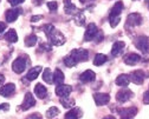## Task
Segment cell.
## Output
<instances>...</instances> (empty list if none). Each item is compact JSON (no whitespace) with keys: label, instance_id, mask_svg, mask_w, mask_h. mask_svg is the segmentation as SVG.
<instances>
[{"label":"cell","instance_id":"11","mask_svg":"<svg viewBox=\"0 0 149 119\" xmlns=\"http://www.w3.org/2000/svg\"><path fill=\"white\" fill-rule=\"evenodd\" d=\"M54 92H56V94H57L58 97H61V98L68 97L72 92V87L70 85H63V84H61V85H57Z\"/></svg>","mask_w":149,"mask_h":119},{"label":"cell","instance_id":"21","mask_svg":"<svg viewBox=\"0 0 149 119\" xmlns=\"http://www.w3.org/2000/svg\"><path fill=\"white\" fill-rule=\"evenodd\" d=\"M125 47V44L123 42H116L114 45H113V48H111V54H113V57H117L120 55L123 50Z\"/></svg>","mask_w":149,"mask_h":119},{"label":"cell","instance_id":"40","mask_svg":"<svg viewBox=\"0 0 149 119\" xmlns=\"http://www.w3.org/2000/svg\"><path fill=\"white\" fill-rule=\"evenodd\" d=\"M10 110V104H0V111H7Z\"/></svg>","mask_w":149,"mask_h":119},{"label":"cell","instance_id":"27","mask_svg":"<svg viewBox=\"0 0 149 119\" xmlns=\"http://www.w3.org/2000/svg\"><path fill=\"white\" fill-rule=\"evenodd\" d=\"M61 103H62V105L65 109H70V107H72L74 105V100H73V99H71V98H69V95L61 98Z\"/></svg>","mask_w":149,"mask_h":119},{"label":"cell","instance_id":"23","mask_svg":"<svg viewBox=\"0 0 149 119\" xmlns=\"http://www.w3.org/2000/svg\"><path fill=\"white\" fill-rule=\"evenodd\" d=\"M115 83H116L117 86H124L125 87L130 83V77L128 74H121V75H118L116 78V82Z\"/></svg>","mask_w":149,"mask_h":119},{"label":"cell","instance_id":"24","mask_svg":"<svg viewBox=\"0 0 149 119\" xmlns=\"http://www.w3.org/2000/svg\"><path fill=\"white\" fill-rule=\"evenodd\" d=\"M122 117H129V118H133L136 116L137 113V109L136 107H128V109H123V110H120L118 111Z\"/></svg>","mask_w":149,"mask_h":119},{"label":"cell","instance_id":"10","mask_svg":"<svg viewBox=\"0 0 149 119\" xmlns=\"http://www.w3.org/2000/svg\"><path fill=\"white\" fill-rule=\"evenodd\" d=\"M94 99L97 106H103L107 105L110 100V95L108 93H95L94 94Z\"/></svg>","mask_w":149,"mask_h":119},{"label":"cell","instance_id":"36","mask_svg":"<svg viewBox=\"0 0 149 119\" xmlns=\"http://www.w3.org/2000/svg\"><path fill=\"white\" fill-rule=\"evenodd\" d=\"M25 1V0H8V3L12 5V6H17V5H20Z\"/></svg>","mask_w":149,"mask_h":119},{"label":"cell","instance_id":"44","mask_svg":"<svg viewBox=\"0 0 149 119\" xmlns=\"http://www.w3.org/2000/svg\"><path fill=\"white\" fill-rule=\"evenodd\" d=\"M4 82H5V77L3 74H0V85H3Z\"/></svg>","mask_w":149,"mask_h":119},{"label":"cell","instance_id":"46","mask_svg":"<svg viewBox=\"0 0 149 119\" xmlns=\"http://www.w3.org/2000/svg\"><path fill=\"white\" fill-rule=\"evenodd\" d=\"M144 1H146V5H147V7L149 8V0H144Z\"/></svg>","mask_w":149,"mask_h":119},{"label":"cell","instance_id":"1","mask_svg":"<svg viewBox=\"0 0 149 119\" xmlns=\"http://www.w3.org/2000/svg\"><path fill=\"white\" fill-rule=\"evenodd\" d=\"M71 59L74 63H82V62H86L88 57H89V52L85 48H74L71 51L70 53Z\"/></svg>","mask_w":149,"mask_h":119},{"label":"cell","instance_id":"43","mask_svg":"<svg viewBox=\"0 0 149 119\" xmlns=\"http://www.w3.org/2000/svg\"><path fill=\"white\" fill-rule=\"evenodd\" d=\"M33 4L34 5H42L43 4V0H33Z\"/></svg>","mask_w":149,"mask_h":119},{"label":"cell","instance_id":"29","mask_svg":"<svg viewBox=\"0 0 149 119\" xmlns=\"http://www.w3.org/2000/svg\"><path fill=\"white\" fill-rule=\"evenodd\" d=\"M43 80L46 82L47 84L53 83L52 82V73H51V70L50 68H45L44 70V72H43Z\"/></svg>","mask_w":149,"mask_h":119},{"label":"cell","instance_id":"31","mask_svg":"<svg viewBox=\"0 0 149 119\" xmlns=\"http://www.w3.org/2000/svg\"><path fill=\"white\" fill-rule=\"evenodd\" d=\"M84 21H85V17H84L83 12L81 11L78 14H76V18H74V23H76L78 26H82L84 24Z\"/></svg>","mask_w":149,"mask_h":119},{"label":"cell","instance_id":"14","mask_svg":"<svg viewBox=\"0 0 149 119\" xmlns=\"http://www.w3.org/2000/svg\"><path fill=\"white\" fill-rule=\"evenodd\" d=\"M79 79L82 83H92L96 79V74L94 71L91 70H86L85 72H83L81 75H79Z\"/></svg>","mask_w":149,"mask_h":119},{"label":"cell","instance_id":"13","mask_svg":"<svg viewBox=\"0 0 149 119\" xmlns=\"http://www.w3.org/2000/svg\"><path fill=\"white\" fill-rule=\"evenodd\" d=\"M140 60H141V57H140V54H137V53H128V54L124 57V63H125L127 65H130V66L136 65Z\"/></svg>","mask_w":149,"mask_h":119},{"label":"cell","instance_id":"6","mask_svg":"<svg viewBox=\"0 0 149 119\" xmlns=\"http://www.w3.org/2000/svg\"><path fill=\"white\" fill-rule=\"evenodd\" d=\"M142 23H143V19L140 13H132L127 18V27L128 26L136 27V26H140Z\"/></svg>","mask_w":149,"mask_h":119},{"label":"cell","instance_id":"7","mask_svg":"<svg viewBox=\"0 0 149 119\" xmlns=\"http://www.w3.org/2000/svg\"><path fill=\"white\" fill-rule=\"evenodd\" d=\"M134 97V93L130 91V90H128V89H124V90H121V91H118L117 92V94H116V100L118 102V103H125V102H128L130 98H133Z\"/></svg>","mask_w":149,"mask_h":119},{"label":"cell","instance_id":"20","mask_svg":"<svg viewBox=\"0 0 149 119\" xmlns=\"http://www.w3.org/2000/svg\"><path fill=\"white\" fill-rule=\"evenodd\" d=\"M34 94L38 97L39 99H44L47 95V90H46V87L43 84H39L38 83V84L34 86Z\"/></svg>","mask_w":149,"mask_h":119},{"label":"cell","instance_id":"39","mask_svg":"<svg viewBox=\"0 0 149 119\" xmlns=\"http://www.w3.org/2000/svg\"><path fill=\"white\" fill-rule=\"evenodd\" d=\"M40 19H43V15H33L31 18V21L32 23H37V21H39Z\"/></svg>","mask_w":149,"mask_h":119},{"label":"cell","instance_id":"16","mask_svg":"<svg viewBox=\"0 0 149 119\" xmlns=\"http://www.w3.org/2000/svg\"><path fill=\"white\" fill-rule=\"evenodd\" d=\"M122 11H123V3H122V1H117V3L114 5V7L111 8V11H110L109 19L118 18V17H120V14L122 13Z\"/></svg>","mask_w":149,"mask_h":119},{"label":"cell","instance_id":"9","mask_svg":"<svg viewBox=\"0 0 149 119\" xmlns=\"http://www.w3.org/2000/svg\"><path fill=\"white\" fill-rule=\"evenodd\" d=\"M144 78H146V75L142 70H136L130 74V80H133V83L136 85H142L144 82Z\"/></svg>","mask_w":149,"mask_h":119},{"label":"cell","instance_id":"25","mask_svg":"<svg viewBox=\"0 0 149 119\" xmlns=\"http://www.w3.org/2000/svg\"><path fill=\"white\" fill-rule=\"evenodd\" d=\"M5 40L8 42V43H17L18 42V35H17V32L11 28L6 34H5Z\"/></svg>","mask_w":149,"mask_h":119},{"label":"cell","instance_id":"37","mask_svg":"<svg viewBox=\"0 0 149 119\" xmlns=\"http://www.w3.org/2000/svg\"><path fill=\"white\" fill-rule=\"evenodd\" d=\"M143 103L146 105H149V91L144 92V94H143Z\"/></svg>","mask_w":149,"mask_h":119},{"label":"cell","instance_id":"30","mask_svg":"<svg viewBox=\"0 0 149 119\" xmlns=\"http://www.w3.org/2000/svg\"><path fill=\"white\" fill-rule=\"evenodd\" d=\"M58 113H59V110L56 107V106H52V107H50V109L47 110V112H46V117H47L49 119H51V118L57 117Z\"/></svg>","mask_w":149,"mask_h":119},{"label":"cell","instance_id":"12","mask_svg":"<svg viewBox=\"0 0 149 119\" xmlns=\"http://www.w3.org/2000/svg\"><path fill=\"white\" fill-rule=\"evenodd\" d=\"M64 11H65V13L66 14H73V15H76V14H78L79 12H81V10H78L77 7H76V5H73L72 3H71V0H64Z\"/></svg>","mask_w":149,"mask_h":119},{"label":"cell","instance_id":"28","mask_svg":"<svg viewBox=\"0 0 149 119\" xmlns=\"http://www.w3.org/2000/svg\"><path fill=\"white\" fill-rule=\"evenodd\" d=\"M37 37L34 35V34H31V35H29L26 39H25V45L26 46H29V47H32V46H34L36 44H37Z\"/></svg>","mask_w":149,"mask_h":119},{"label":"cell","instance_id":"17","mask_svg":"<svg viewBox=\"0 0 149 119\" xmlns=\"http://www.w3.org/2000/svg\"><path fill=\"white\" fill-rule=\"evenodd\" d=\"M15 91V85L14 84H6L0 87V95L3 97H10L11 94H13Z\"/></svg>","mask_w":149,"mask_h":119},{"label":"cell","instance_id":"33","mask_svg":"<svg viewBox=\"0 0 149 119\" xmlns=\"http://www.w3.org/2000/svg\"><path fill=\"white\" fill-rule=\"evenodd\" d=\"M64 64H65L68 67H73L74 65H76V63H74V62L72 60L70 55H68V57H65V58H64Z\"/></svg>","mask_w":149,"mask_h":119},{"label":"cell","instance_id":"45","mask_svg":"<svg viewBox=\"0 0 149 119\" xmlns=\"http://www.w3.org/2000/svg\"><path fill=\"white\" fill-rule=\"evenodd\" d=\"M103 119H116L114 116H107V117H104Z\"/></svg>","mask_w":149,"mask_h":119},{"label":"cell","instance_id":"42","mask_svg":"<svg viewBox=\"0 0 149 119\" xmlns=\"http://www.w3.org/2000/svg\"><path fill=\"white\" fill-rule=\"evenodd\" d=\"M40 46H42V47H43V50H45V51H46V50H47V51H51V47H50L49 45H46V44H42Z\"/></svg>","mask_w":149,"mask_h":119},{"label":"cell","instance_id":"15","mask_svg":"<svg viewBox=\"0 0 149 119\" xmlns=\"http://www.w3.org/2000/svg\"><path fill=\"white\" fill-rule=\"evenodd\" d=\"M22 12H23V11H22L20 8H12V10L6 11V13H5L6 20H7L8 23L15 21V19L18 18V15H19V14H22Z\"/></svg>","mask_w":149,"mask_h":119},{"label":"cell","instance_id":"35","mask_svg":"<svg viewBox=\"0 0 149 119\" xmlns=\"http://www.w3.org/2000/svg\"><path fill=\"white\" fill-rule=\"evenodd\" d=\"M109 21H110V26L111 27H116L118 25V23L121 21V18H114V19H109Z\"/></svg>","mask_w":149,"mask_h":119},{"label":"cell","instance_id":"22","mask_svg":"<svg viewBox=\"0 0 149 119\" xmlns=\"http://www.w3.org/2000/svg\"><path fill=\"white\" fill-rule=\"evenodd\" d=\"M64 79H65L64 73H63L59 68H56L54 73L52 74V82H53L54 84H57V85H61V84H63Z\"/></svg>","mask_w":149,"mask_h":119},{"label":"cell","instance_id":"18","mask_svg":"<svg viewBox=\"0 0 149 119\" xmlns=\"http://www.w3.org/2000/svg\"><path fill=\"white\" fill-rule=\"evenodd\" d=\"M82 117V110L78 107H73L65 113L64 119H79Z\"/></svg>","mask_w":149,"mask_h":119},{"label":"cell","instance_id":"26","mask_svg":"<svg viewBox=\"0 0 149 119\" xmlns=\"http://www.w3.org/2000/svg\"><path fill=\"white\" fill-rule=\"evenodd\" d=\"M107 55L105 54H102V53H97L96 55H95V58H94V65L95 66H101V65H103L105 62H107Z\"/></svg>","mask_w":149,"mask_h":119},{"label":"cell","instance_id":"5","mask_svg":"<svg viewBox=\"0 0 149 119\" xmlns=\"http://www.w3.org/2000/svg\"><path fill=\"white\" fill-rule=\"evenodd\" d=\"M97 33H98V28H97L96 24L90 23V24L86 26V30H85V33H84V40H85V42L94 40L95 37L97 35Z\"/></svg>","mask_w":149,"mask_h":119},{"label":"cell","instance_id":"41","mask_svg":"<svg viewBox=\"0 0 149 119\" xmlns=\"http://www.w3.org/2000/svg\"><path fill=\"white\" fill-rule=\"evenodd\" d=\"M6 30V24L3 23V21H0V35H1L4 33V31Z\"/></svg>","mask_w":149,"mask_h":119},{"label":"cell","instance_id":"47","mask_svg":"<svg viewBox=\"0 0 149 119\" xmlns=\"http://www.w3.org/2000/svg\"><path fill=\"white\" fill-rule=\"evenodd\" d=\"M122 119H133V118H129V117H122Z\"/></svg>","mask_w":149,"mask_h":119},{"label":"cell","instance_id":"34","mask_svg":"<svg viewBox=\"0 0 149 119\" xmlns=\"http://www.w3.org/2000/svg\"><path fill=\"white\" fill-rule=\"evenodd\" d=\"M47 7L51 12H54L58 8V3L57 1H50V3H47Z\"/></svg>","mask_w":149,"mask_h":119},{"label":"cell","instance_id":"38","mask_svg":"<svg viewBox=\"0 0 149 119\" xmlns=\"http://www.w3.org/2000/svg\"><path fill=\"white\" fill-rule=\"evenodd\" d=\"M26 119H42V116H40L39 113H32V114H30Z\"/></svg>","mask_w":149,"mask_h":119},{"label":"cell","instance_id":"8","mask_svg":"<svg viewBox=\"0 0 149 119\" xmlns=\"http://www.w3.org/2000/svg\"><path fill=\"white\" fill-rule=\"evenodd\" d=\"M34 105H36V99H34L33 94L30 93V92H27V93L25 94V98H24L23 104H22V110L27 111V110H30L31 107H33Z\"/></svg>","mask_w":149,"mask_h":119},{"label":"cell","instance_id":"32","mask_svg":"<svg viewBox=\"0 0 149 119\" xmlns=\"http://www.w3.org/2000/svg\"><path fill=\"white\" fill-rule=\"evenodd\" d=\"M42 30L44 31V33L49 37L51 33H52V31L54 30V26L53 25H51V24H45V25H43L42 26Z\"/></svg>","mask_w":149,"mask_h":119},{"label":"cell","instance_id":"4","mask_svg":"<svg viewBox=\"0 0 149 119\" xmlns=\"http://www.w3.org/2000/svg\"><path fill=\"white\" fill-rule=\"evenodd\" d=\"M49 38H50L51 44H52L53 46H62V45L65 43V37H64V34H63L62 32L57 31L56 28L52 31V33L49 35Z\"/></svg>","mask_w":149,"mask_h":119},{"label":"cell","instance_id":"3","mask_svg":"<svg viewBox=\"0 0 149 119\" xmlns=\"http://www.w3.org/2000/svg\"><path fill=\"white\" fill-rule=\"evenodd\" d=\"M26 66H27V58L26 57H19L12 63V70L18 74L23 73L25 71Z\"/></svg>","mask_w":149,"mask_h":119},{"label":"cell","instance_id":"2","mask_svg":"<svg viewBox=\"0 0 149 119\" xmlns=\"http://www.w3.org/2000/svg\"><path fill=\"white\" fill-rule=\"evenodd\" d=\"M135 46L144 54H149V38L147 35H140L135 39Z\"/></svg>","mask_w":149,"mask_h":119},{"label":"cell","instance_id":"19","mask_svg":"<svg viewBox=\"0 0 149 119\" xmlns=\"http://www.w3.org/2000/svg\"><path fill=\"white\" fill-rule=\"evenodd\" d=\"M42 70H43L42 66H36L33 68H30L29 72H27V74H26V79H27L29 82L34 80V79L38 78V75H39V73H40Z\"/></svg>","mask_w":149,"mask_h":119}]
</instances>
